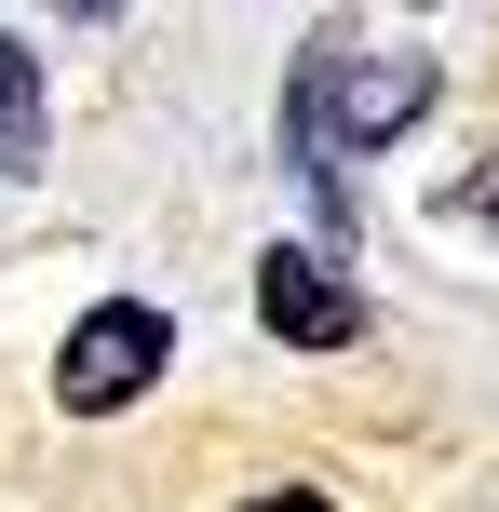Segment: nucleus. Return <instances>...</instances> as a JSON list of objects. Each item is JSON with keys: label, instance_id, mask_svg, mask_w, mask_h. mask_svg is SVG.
Instances as JSON below:
<instances>
[{"label": "nucleus", "instance_id": "nucleus-4", "mask_svg": "<svg viewBox=\"0 0 499 512\" xmlns=\"http://www.w3.org/2000/svg\"><path fill=\"white\" fill-rule=\"evenodd\" d=\"M0 176H41V68L14 27H0Z\"/></svg>", "mask_w": 499, "mask_h": 512}, {"label": "nucleus", "instance_id": "nucleus-1", "mask_svg": "<svg viewBox=\"0 0 499 512\" xmlns=\"http://www.w3.org/2000/svg\"><path fill=\"white\" fill-rule=\"evenodd\" d=\"M432 54H351V41H311L297 54V81H284V149H297V176H311V203L351 230V162L365 149H392L405 122H432Z\"/></svg>", "mask_w": 499, "mask_h": 512}, {"label": "nucleus", "instance_id": "nucleus-6", "mask_svg": "<svg viewBox=\"0 0 499 512\" xmlns=\"http://www.w3.org/2000/svg\"><path fill=\"white\" fill-rule=\"evenodd\" d=\"M257 512H324V499H311V486H270V499H257Z\"/></svg>", "mask_w": 499, "mask_h": 512}, {"label": "nucleus", "instance_id": "nucleus-5", "mask_svg": "<svg viewBox=\"0 0 499 512\" xmlns=\"http://www.w3.org/2000/svg\"><path fill=\"white\" fill-rule=\"evenodd\" d=\"M459 189H473V216H486V230H499V162H486V176H459Z\"/></svg>", "mask_w": 499, "mask_h": 512}, {"label": "nucleus", "instance_id": "nucleus-2", "mask_svg": "<svg viewBox=\"0 0 499 512\" xmlns=\"http://www.w3.org/2000/svg\"><path fill=\"white\" fill-rule=\"evenodd\" d=\"M162 364H176V324H162L149 297H95L68 324V351H54V405L68 418H122V405H149Z\"/></svg>", "mask_w": 499, "mask_h": 512}, {"label": "nucleus", "instance_id": "nucleus-3", "mask_svg": "<svg viewBox=\"0 0 499 512\" xmlns=\"http://www.w3.org/2000/svg\"><path fill=\"white\" fill-rule=\"evenodd\" d=\"M257 324L284 351H351L365 337V297H351V270L324 243H257Z\"/></svg>", "mask_w": 499, "mask_h": 512}]
</instances>
